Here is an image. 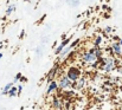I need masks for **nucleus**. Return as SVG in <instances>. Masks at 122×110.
Here are the masks:
<instances>
[{"label":"nucleus","mask_w":122,"mask_h":110,"mask_svg":"<svg viewBox=\"0 0 122 110\" xmlns=\"http://www.w3.org/2000/svg\"><path fill=\"white\" fill-rule=\"evenodd\" d=\"M98 64H100V68L106 71V72H110L113 71L115 68H116V59L113 58V57H108V58H102L100 57L98 58Z\"/></svg>","instance_id":"nucleus-1"},{"label":"nucleus","mask_w":122,"mask_h":110,"mask_svg":"<svg viewBox=\"0 0 122 110\" xmlns=\"http://www.w3.org/2000/svg\"><path fill=\"white\" fill-rule=\"evenodd\" d=\"M82 60H83L84 63H86V64L92 65V64L97 60V57L94 55L92 50H89V51H86V52H84V53L82 55Z\"/></svg>","instance_id":"nucleus-2"},{"label":"nucleus","mask_w":122,"mask_h":110,"mask_svg":"<svg viewBox=\"0 0 122 110\" xmlns=\"http://www.w3.org/2000/svg\"><path fill=\"white\" fill-rule=\"evenodd\" d=\"M80 75L81 71L78 68H75V66H70L68 69V72H66V77L71 80V82H76L78 78H80Z\"/></svg>","instance_id":"nucleus-3"},{"label":"nucleus","mask_w":122,"mask_h":110,"mask_svg":"<svg viewBox=\"0 0 122 110\" xmlns=\"http://www.w3.org/2000/svg\"><path fill=\"white\" fill-rule=\"evenodd\" d=\"M57 84H58V88H59L61 90H65V89H68V88H70V86L72 85V82H71L66 76H62V77L59 78V82H58Z\"/></svg>","instance_id":"nucleus-4"},{"label":"nucleus","mask_w":122,"mask_h":110,"mask_svg":"<svg viewBox=\"0 0 122 110\" xmlns=\"http://www.w3.org/2000/svg\"><path fill=\"white\" fill-rule=\"evenodd\" d=\"M57 71H58V65L56 64V65L49 71V73H47V80H49V82L53 80V78H55L56 75H57Z\"/></svg>","instance_id":"nucleus-5"},{"label":"nucleus","mask_w":122,"mask_h":110,"mask_svg":"<svg viewBox=\"0 0 122 110\" xmlns=\"http://www.w3.org/2000/svg\"><path fill=\"white\" fill-rule=\"evenodd\" d=\"M57 89H58V84H57V82L51 80V82H50V85H49V88H47V90H46V94L50 95V94L55 92Z\"/></svg>","instance_id":"nucleus-6"},{"label":"nucleus","mask_w":122,"mask_h":110,"mask_svg":"<svg viewBox=\"0 0 122 110\" xmlns=\"http://www.w3.org/2000/svg\"><path fill=\"white\" fill-rule=\"evenodd\" d=\"M112 50H113V52H114L115 55H117V56L121 55V45H120L119 43H114V44L112 45Z\"/></svg>","instance_id":"nucleus-7"},{"label":"nucleus","mask_w":122,"mask_h":110,"mask_svg":"<svg viewBox=\"0 0 122 110\" xmlns=\"http://www.w3.org/2000/svg\"><path fill=\"white\" fill-rule=\"evenodd\" d=\"M70 49H71L70 46H68V47H64V49H63V50H62V51H61V52L57 55V56H58V58H59V59H63L64 57H66V55L70 52Z\"/></svg>","instance_id":"nucleus-8"},{"label":"nucleus","mask_w":122,"mask_h":110,"mask_svg":"<svg viewBox=\"0 0 122 110\" xmlns=\"http://www.w3.org/2000/svg\"><path fill=\"white\" fill-rule=\"evenodd\" d=\"M84 84H85V78H78L77 80H76V84H75V88L77 89V90H81L82 88L84 86Z\"/></svg>","instance_id":"nucleus-9"},{"label":"nucleus","mask_w":122,"mask_h":110,"mask_svg":"<svg viewBox=\"0 0 122 110\" xmlns=\"http://www.w3.org/2000/svg\"><path fill=\"white\" fill-rule=\"evenodd\" d=\"M69 41H70V39H66V40H63V41L61 43V45H59V46H58V47L56 49V51H55V53H56V55H58V53H59V52H61V51H62V50H63V49H64V47H65V46L68 45V43H69Z\"/></svg>","instance_id":"nucleus-10"},{"label":"nucleus","mask_w":122,"mask_h":110,"mask_svg":"<svg viewBox=\"0 0 122 110\" xmlns=\"http://www.w3.org/2000/svg\"><path fill=\"white\" fill-rule=\"evenodd\" d=\"M7 95H8L10 97H14V96H17V95H18V89H17V86L12 85V86L10 88V90L7 91Z\"/></svg>","instance_id":"nucleus-11"},{"label":"nucleus","mask_w":122,"mask_h":110,"mask_svg":"<svg viewBox=\"0 0 122 110\" xmlns=\"http://www.w3.org/2000/svg\"><path fill=\"white\" fill-rule=\"evenodd\" d=\"M92 52H94V55L97 57V59H98L100 57H102V50H101L98 46H95V49H92Z\"/></svg>","instance_id":"nucleus-12"},{"label":"nucleus","mask_w":122,"mask_h":110,"mask_svg":"<svg viewBox=\"0 0 122 110\" xmlns=\"http://www.w3.org/2000/svg\"><path fill=\"white\" fill-rule=\"evenodd\" d=\"M52 107H53L55 109H61V107H62L61 101H59L58 98H55V100H53V102H52Z\"/></svg>","instance_id":"nucleus-13"},{"label":"nucleus","mask_w":122,"mask_h":110,"mask_svg":"<svg viewBox=\"0 0 122 110\" xmlns=\"http://www.w3.org/2000/svg\"><path fill=\"white\" fill-rule=\"evenodd\" d=\"M13 85V83H8V84H6L5 86H4V89L1 90V95H7V91L10 90V88Z\"/></svg>","instance_id":"nucleus-14"},{"label":"nucleus","mask_w":122,"mask_h":110,"mask_svg":"<svg viewBox=\"0 0 122 110\" xmlns=\"http://www.w3.org/2000/svg\"><path fill=\"white\" fill-rule=\"evenodd\" d=\"M14 10H15V5H14V4H11V5L7 7V10H6V15H10Z\"/></svg>","instance_id":"nucleus-15"},{"label":"nucleus","mask_w":122,"mask_h":110,"mask_svg":"<svg viewBox=\"0 0 122 110\" xmlns=\"http://www.w3.org/2000/svg\"><path fill=\"white\" fill-rule=\"evenodd\" d=\"M102 40H103V39H102V37H97V38L95 39V43H94V44H95V46H100V45L102 44Z\"/></svg>","instance_id":"nucleus-16"},{"label":"nucleus","mask_w":122,"mask_h":110,"mask_svg":"<svg viewBox=\"0 0 122 110\" xmlns=\"http://www.w3.org/2000/svg\"><path fill=\"white\" fill-rule=\"evenodd\" d=\"M104 32H106V33H112V32H113V29H112V27H106V29H104Z\"/></svg>","instance_id":"nucleus-17"},{"label":"nucleus","mask_w":122,"mask_h":110,"mask_svg":"<svg viewBox=\"0 0 122 110\" xmlns=\"http://www.w3.org/2000/svg\"><path fill=\"white\" fill-rule=\"evenodd\" d=\"M20 78H21V73H18V75L15 76V78H14V83H15V82H18Z\"/></svg>","instance_id":"nucleus-18"},{"label":"nucleus","mask_w":122,"mask_h":110,"mask_svg":"<svg viewBox=\"0 0 122 110\" xmlns=\"http://www.w3.org/2000/svg\"><path fill=\"white\" fill-rule=\"evenodd\" d=\"M17 89H18V95H19V94L23 91V86H21V85H19V86H17Z\"/></svg>","instance_id":"nucleus-19"},{"label":"nucleus","mask_w":122,"mask_h":110,"mask_svg":"<svg viewBox=\"0 0 122 110\" xmlns=\"http://www.w3.org/2000/svg\"><path fill=\"white\" fill-rule=\"evenodd\" d=\"M19 80H21V82H25V80H26V78H25V77H21V79H19Z\"/></svg>","instance_id":"nucleus-20"},{"label":"nucleus","mask_w":122,"mask_h":110,"mask_svg":"<svg viewBox=\"0 0 122 110\" xmlns=\"http://www.w3.org/2000/svg\"><path fill=\"white\" fill-rule=\"evenodd\" d=\"M119 44H120V45H121V46H122V38H121V39H120V40H119Z\"/></svg>","instance_id":"nucleus-21"},{"label":"nucleus","mask_w":122,"mask_h":110,"mask_svg":"<svg viewBox=\"0 0 122 110\" xmlns=\"http://www.w3.org/2000/svg\"><path fill=\"white\" fill-rule=\"evenodd\" d=\"M1 58H2V53H0V59H1Z\"/></svg>","instance_id":"nucleus-22"}]
</instances>
